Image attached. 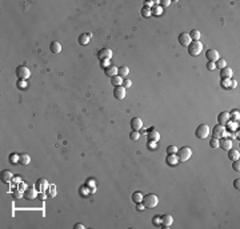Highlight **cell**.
Here are the masks:
<instances>
[{
    "label": "cell",
    "mask_w": 240,
    "mask_h": 229,
    "mask_svg": "<svg viewBox=\"0 0 240 229\" xmlns=\"http://www.w3.org/2000/svg\"><path fill=\"white\" fill-rule=\"evenodd\" d=\"M159 203V197L153 193H148L143 197V204L145 205V208H155Z\"/></svg>",
    "instance_id": "obj_1"
},
{
    "label": "cell",
    "mask_w": 240,
    "mask_h": 229,
    "mask_svg": "<svg viewBox=\"0 0 240 229\" xmlns=\"http://www.w3.org/2000/svg\"><path fill=\"white\" fill-rule=\"evenodd\" d=\"M201 51H203V44L200 43L199 40L196 41H191L188 45V52L191 56H197V55L201 53Z\"/></svg>",
    "instance_id": "obj_2"
},
{
    "label": "cell",
    "mask_w": 240,
    "mask_h": 229,
    "mask_svg": "<svg viewBox=\"0 0 240 229\" xmlns=\"http://www.w3.org/2000/svg\"><path fill=\"white\" fill-rule=\"evenodd\" d=\"M209 132H211V129H209V127L207 124H200L195 131V136L197 139H207L209 136Z\"/></svg>",
    "instance_id": "obj_3"
},
{
    "label": "cell",
    "mask_w": 240,
    "mask_h": 229,
    "mask_svg": "<svg viewBox=\"0 0 240 229\" xmlns=\"http://www.w3.org/2000/svg\"><path fill=\"white\" fill-rule=\"evenodd\" d=\"M16 76H18L20 80H27L29 76H31V71H29V68L26 67V65H19V67L16 68Z\"/></svg>",
    "instance_id": "obj_4"
},
{
    "label": "cell",
    "mask_w": 240,
    "mask_h": 229,
    "mask_svg": "<svg viewBox=\"0 0 240 229\" xmlns=\"http://www.w3.org/2000/svg\"><path fill=\"white\" fill-rule=\"evenodd\" d=\"M192 156V151L191 148L188 147H183L180 149H178V157H179V161H187L189 160V157Z\"/></svg>",
    "instance_id": "obj_5"
},
{
    "label": "cell",
    "mask_w": 240,
    "mask_h": 229,
    "mask_svg": "<svg viewBox=\"0 0 240 229\" xmlns=\"http://www.w3.org/2000/svg\"><path fill=\"white\" fill-rule=\"evenodd\" d=\"M225 133H227V129H225L224 125H215L214 129H212V135H214V137H216V139H222V137L225 136Z\"/></svg>",
    "instance_id": "obj_6"
},
{
    "label": "cell",
    "mask_w": 240,
    "mask_h": 229,
    "mask_svg": "<svg viewBox=\"0 0 240 229\" xmlns=\"http://www.w3.org/2000/svg\"><path fill=\"white\" fill-rule=\"evenodd\" d=\"M24 197L27 200H35L37 197V189L35 187H27L24 191Z\"/></svg>",
    "instance_id": "obj_7"
},
{
    "label": "cell",
    "mask_w": 240,
    "mask_h": 229,
    "mask_svg": "<svg viewBox=\"0 0 240 229\" xmlns=\"http://www.w3.org/2000/svg\"><path fill=\"white\" fill-rule=\"evenodd\" d=\"M206 57L208 59V61H217V60L220 59V55H219V51H216V49H208V51L206 52Z\"/></svg>",
    "instance_id": "obj_8"
},
{
    "label": "cell",
    "mask_w": 240,
    "mask_h": 229,
    "mask_svg": "<svg viewBox=\"0 0 240 229\" xmlns=\"http://www.w3.org/2000/svg\"><path fill=\"white\" fill-rule=\"evenodd\" d=\"M98 57L99 59L103 61V60H111V57H112V51L109 48H103V49H100L99 51V53H98Z\"/></svg>",
    "instance_id": "obj_9"
},
{
    "label": "cell",
    "mask_w": 240,
    "mask_h": 229,
    "mask_svg": "<svg viewBox=\"0 0 240 229\" xmlns=\"http://www.w3.org/2000/svg\"><path fill=\"white\" fill-rule=\"evenodd\" d=\"M191 41L192 40H191V37H189V34H187V32H181V34L179 35V43H180V45L188 47Z\"/></svg>",
    "instance_id": "obj_10"
},
{
    "label": "cell",
    "mask_w": 240,
    "mask_h": 229,
    "mask_svg": "<svg viewBox=\"0 0 240 229\" xmlns=\"http://www.w3.org/2000/svg\"><path fill=\"white\" fill-rule=\"evenodd\" d=\"M114 96L117 99V100H123L126 97V88L123 85H119V87H115L114 89Z\"/></svg>",
    "instance_id": "obj_11"
},
{
    "label": "cell",
    "mask_w": 240,
    "mask_h": 229,
    "mask_svg": "<svg viewBox=\"0 0 240 229\" xmlns=\"http://www.w3.org/2000/svg\"><path fill=\"white\" fill-rule=\"evenodd\" d=\"M217 121H219L220 125H227V123L230 121V112H227V111L220 112L217 115Z\"/></svg>",
    "instance_id": "obj_12"
},
{
    "label": "cell",
    "mask_w": 240,
    "mask_h": 229,
    "mask_svg": "<svg viewBox=\"0 0 240 229\" xmlns=\"http://www.w3.org/2000/svg\"><path fill=\"white\" fill-rule=\"evenodd\" d=\"M219 148H223L224 151H228L232 148V140L227 139V137H222L219 141Z\"/></svg>",
    "instance_id": "obj_13"
},
{
    "label": "cell",
    "mask_w": 240,
    "mask_h": 229,
    "mask_svg": "<svg viewBox=\"0 0 240 229\" xmlns=\"http://www.w3.org/2000/svg\"><path fill=\"white\" fill-rule=\"evenodd\" d=\"M131 128L132 131H140L143 128V120L140 117L131 119Z\"/></svg>",
    "instance_id": "obj_14"
},
{
    "label": "cell",
    "mask_w": 240,
    "mask_h": 229,
    "mask_svg": "<svg viewBox=\"0 0 240 229\" xmlns=\"http://www.w3.org/2000/svg\"><path fill=\"white\" fill-rule=\"evenodd\" d=\"M35 188H36L39 192H46V191H47V188H48V183H47L46 179H39V180H37V183H36V187H35Z\"/></svg>",
    "instance_id": "obj_15"
},
{
    "label": "cell",
    "mask_w": 240,
    "mask_h": 229,
    "mask_svg": "<svg viewBox=\"0 0 240 229\" xmlns=\"http://www.w3.org/2000/svg\"><path fill=\"white\" fill-rule=\"evenodd\" d=\"M160 217H161V225H163V227L168 228V227H171V225H172L173 217L171 216V214H163V216H160Z\"/></svg>",
    "instance_id": "obj_16"
},
{
    "label": "cell",
    "mask_w": 240,
    "mask_h": 229,
    "mask_svg": "<svg viewBox=\"0 0 240 229\" xmlns=\"http://www.w3.org/2000/svg\"><path fill=\"white\" fill-rule=\"evenodd\" d=\"M147 136H148V140H152V141H159V139H160V133L153 128H151L148 131Z\"/></svg>",
    "instance_id": "obj_17"
},
{
    "label": "cell",
    "mask_w": 240,
    "mask_h": 229,
    "mask_svg": "<svg viewBox=\"0 0 240 229\" xmlns=\"http://www.w3.org/2000/svg\"><path fill=\"white\" fill-rule=\"evenodd\" d=\"M117 71H119V68H117L116 65H108L107 68H104V72H106V75L109 76V77L117 75Z\"/></svg>",
    "instance_id": "obj_18"
},
{
    "label": "cell",
    "mask_w": 240,
    "mask_h": 229,
    "mask_svg": "<svg viewBox=\"0 0 240 229\" xmlns=\"http://www.w3.org/2000/svg\"><path fill=\"white\" fill-rule=\"evenodd\" d=\"M49 51H51L52 53H60V52H62V44L56 40L52 41L51 45H49Z\"/></svg>",
    "instance_id": "obj_19"
},
{
    "label": "cell",
    "mask_w": 240,
    "mask_h": 229,
    "mask_svg": "<svg viewBox=\"0 0 240 229\" xmlns=\"http://www.w3.org/2000/svg\"><path fill=\"white\" fill-rule=\"evenodd\" d=\"M232 68L231 67H224L222 70V72H220V77L222 79H231L232 77Z\"/></svg>",
    "instance_id": "obj_20"
},
{
    "label": "cell",
    "mask_w": 240,
    "mask_h": 229,
    "mask_svg": "<svg viewBox=\"0 0 240 229\" xmlns=\"http://www.w3.org/2000/svg\"><path fill=\"white\" fill-rule=\"evenodd\" d=\"M178 162H179L178 154H168L167 156V164L170 165V167H175Z\"/></svg>",
    "instance_id": "obj_21"
},
{
    "label": "cell",
    "mask_w": 240,
    "mask_h": 229,
    "mask_svg": "<svg viewBox=\"0 0 240 229\" xmlns=\"http://www.w3.org/2000/svg\"><path fill=\"white\" fill-rule=\"evenodd\" d=\"M239 157H240V152H239V149H233V148L228 149V159H230V160L235 161V160H239Z\"/></svg>",
    "instance_id": "obj_22"
},
{
    "label": "cell",
    "mask_w": 240,
    "mask_h": 229,
    "mask_svg": "<svg viewBox=\"0 0 240 229\" xmlns=\"http://www.w3.org/2000/svg\"><path fill=\"white\" fill-rule=\"evenodd\" d=\"M12 179H13V175L10 172V170L5 169V170H3L1 172V180L4 181V183H10Z\"/></svg>",
    "instance_id": "obj_23"
},
{
    "label": "cell",
    "mask_w": 240,
    "mask_h": 229,
    "mask_svg": "<svg viewBox=\"0 0 240 229\" xmlns=\"http://www.w3.org/2000/svg\"><path fill=\"white\" fill-rule=\"evenodd\" d=\"M143 197H144V195H143L142 192H139V191H136V192L132 193V201H134L135 204L142 203V201H143Z\"/></svg>",
    "instance_id": "obj_24"
},
{
    "label": "cell",
    "mask_w": 240,
    "mask_h": 229,
    "mask_svg": "<svg viewBox=\"0 0 240 229\" xmlns=\"http://www.w3.org/2000/svg\"><path fill=\"white\" fill-rule=\"evenodd\" d=\"M111 84L115 85V87H119V85H123V77L119 75H115L111 77Z\"/></svg>",
    "instance_id": "obj_25"
},
{
    "label": "cell",
    "mask_w": 240,
    "mask_h": 229,
    "mask_svg": "<svg viewBox=\"0 0 240 229\" xmlns=\"http://www.w3.org/2000/svg\"><path fill=\"white\" fill-rule=\"evenodd\" d=\"M90 39H91L90 34H81L79 36V43L81 44V45H87V44L90 43Z\"/></svg>",
    "instance_id": "obj_26"
},
{
    "label": "cell",
    "mask_w": 240,
    "mask_h": 229,
    "mask_svg": "<svg viewBox=\"0 0 240 229\" xmlns=\"http://www.w3.org/2000/svg\"><path fill=\"white\" fill-rule=\"evenodd\" d=\"M20 164H23V165H28L29 162H31V157H29V154L28 153H21L20 154Z\"/></svg>",
    "instance_id": "obj_27"
},
{
    "label": "cell",
    "mask_w": 240,
    "mask_h": 229,
    "mask_svg": "<svg viewBox=\"0 0 240 229\" xmlns=\"http://www.w3.org/2000/svg\"><path fill=\"white\" fill-rule=\"evenodd\" d=\"M128 73H129V68L127 67V65H121V67L119 68V71H117V75L121 76V77L128 76Z\"/></svg>",
    "instance_id": "obj_28"
},
{
    "label": "cell",
    "mask_w": 240,
    "mask_h": 229,
    "mask_svg": "<svg viewBox=\"0 0 240 229\" xmlns=\"http://www.w3.org/2000/svg\"><path fill=\"white\" fill-rule=\"evenodd\" d=\"M200 31L199 29H192L191 32H189V37H191V40L192 41H196V40H199L200 39Z\"/></svg>",
    "instance_id": "obj_29"
},
{
    "label": "cell",
    "mask_w": 240,
    "mask_h": 229,
    "mask_svg": "<svg viewBox=\"0 0 240 229\" xmlns=\"http://www.w3.org/2000/svg\"><path fill=\"white\" fill-rule=\"evenodd\" d=\"M230 119H232L233 123H238L239 119H240V112H239V109H233L232 112H230Z\"/></svg>",
    "instance_id": "obj_30"
},
{
    "label": "cell",
    "mask_w": 240,
    "mask_h": 229,
    "mask_svg": "<svg viewBox=\"0 0 240 229\" xmlns=\"http://www.w3.org/2000/svg\"><path fill=\"white\" fill-rule=\"evenodd\" d=\"M20 161V154L19 153H11L10 154V162L11 164H16Z\"/></svg>",
    "instance_id": "obj_31"
},
{
    "label": "cell",
    "mask_w": 240,
    "mask_h": 229,
    "mask_svg": "<svg viewBox=\"0 0 240 229\" xmlns=\"http://www.w3.org/2000/svg\"><path fill=\"white\" fill-rule=\"evenodd\" d=\"M215 65H216V68H219V70H223L224 67H227V61L223 59H219L217 61H215Z\"/></svg>",
    "instance_id": "obj_32"
},
{
    "label": "cell",
    "mask_w": 240,
    "mask_h": 229,
    "mask_svg": "<svg viewBox=\"0 0 240 229\" xmlns=\"http://www.w3.org/2000/svg\"><path fill=\"white\" fill-rule=\"evenodd\" d=\"M151 15H152V12H151V8H148V7H143L142 8V16H143V18H150Z\"/></svg>",
    "instance_id": "obj_33"
},
{
    "label": "cell",
    "mask_w": 240,
    "mask_h": 229,
    "mask_svg": "<svg viewBox=\"0 0 240 229\" xmlns=\"http://www.w3.org/2000/svg\"><path fill=\"white\" fill-rule=\"evenodd\" d=\"M13 197L16 198V200H20V198H23L24 197V193L20 191V189H13Z\"/></svg>",
    "instance_id": "obj_34"
},
{
    "label": "cell",
    "mask_w": 240,
    "mask_h": 229,
    "mask_svg": "<svg viewBox=\"0 0 240 229\" xmlns=\"http://www.w3.org/2000/svg\"><path fill=\"white\" fill-rule=\"evenodd\" d=\"M167 153L168 154H176L178 153V147H176V145H168L167 147Z\"/></svg>",
    "instance_id": "obj_35"
},
{
    "label": "cell",
    "mask_w": 240,
    "mask_h": 229,
    "mask_svg": "<svg viewBox=\"0 0 240 229\" xmlns=\"http://www.w3.org/2000/svg\"><path fill=\"white\" fill-rule=\"evenodd\" d=\"M129 139L134 140V141L139 140V139H140V133H139V131H132L131 133H129Z\"/></svg>",
    "instance_id": "obj_36"
},
{
    "label": "cell",
    "mask_w": 240,
    "mask_h": 229,
    "mask_svg": "<svg viewBox=\"0 0 240 229\" xmlns=\"http://www.w3.org/2000/svg\"><path fill=\"white\" fill-rule=\"evenodd\" d=\"M209 147L211 148H219V139H216V137H214V139L209 140Z\"/></svg>",
    "instance_id": "obj_37"
},
{
    "label": "cell",
    "mask_w": 240,
    "mask_h": 229,
    "mask_svg": "<svg viewBox=\"0 0 240 229\" xmlns=\"http://www.w3.org/2000/svg\"><path fill=\"white\" fill-rule=\"evenodd\" d=\"M48 196H49V197H55V196H56V188H55L54 185H49V188H48Z\"/></svg>",
    "instance_id": "obj_38"
},
{
    "label": "cell",
    "mask_w": 240,
    "mask_h": 229,
    "mask_svg": "<svg viewBox=\"0 0 240 229\" xmlns=\"http://www.w3.org/2000/svg\"><path fill=\"white\" fill-rule=\"evenodd\" d=\"M222 87L230 88L231 87V79H222Z\"/></svg>",
    "instance_id": "obj_39"
},
{
    "label": "cell",
    "mask_w": 240,
    "mask_h": 229,
    "mask_svg": "<svg viewBox=\"0 0 240 229\" xmlns=\"http://www.w3.org/2000/svg\"><path fill=\"white\" fill-rule=\"evenodd\" d=\"M161 10H163L161 7L156 5V7H152V8H151V12H152L153 15H160V13H161Z\"/></svg>",
    "instance_id": "obj_40"
},
{
    "label": "cell",
    "mask_w": 240,
    "mask_h": 229,
    "mask_svg": "<svg viewBox=\"0 0 240 229\" xmlns=\"http://www.w3.org/2000/svg\"><path fill=\"white\" fill-rule=\"evenodd\" d=\"M148 149H156L158 145H156V141H152V140H148V144H147Z\"/></svg>",
    "instance_id": "obj_41"
},
{
    "label": "cell",
    "mask_w": 240,
    "mask_h": 229,
    "mask_svg": "<svg viewBox=\"0 0 240 229\" xmlns=\"http://www.w3.org/2000/svg\"><path fill=\"white\" fill-rule=\"evenodd\" d=\"M232 168H233V170H236V172H239V170H240V161H239V160H235V161H233Z\"/></svg>",
    "instance_id": "obj_42"
},
{
    "label": "cell",
    "mask_w": 240,
    "mask_h": 229,
    "mask_svg": "<svg viewBox=\"0 0 240 229\" xmlns=\"http://www.w3.org/2000/svg\"><path fill=\"white\" fill-rule=\"evenodd\" d=\"M144 209H145V205L143 204V201H142V203H137L136 204V211L142 212V211H144Z\"/></svg>",
    "instance_id": "obj_43"
},
{
    "label": "cell",
    "mask_w": 240,
    "mask_h": 229,
    "mask_svg": "<svg viewBox=\"0 0 240 229\" xmlns=\"http://www.w3.org/2000/svg\"><path fill=\"white\" fill-rule=\"evenodd\" d=\"M19 88H21V89H23V88H27V85H28V84H27V81H26V80H19Z\"/></svg>",
    "instance_id": "obj_44"
},
{
    "label": "cell",
    "mask_w": 240,
    "mask_h": 229,
    "mask_svg": "<svg viewBox=\"0 0 240 229\" xmlns=\"http://www.w3.org/2000/svg\"><path fill=\"white\" fill-rule=\"evenodd\" d=\"M132 85V81L131 80H123V87L124 88H129Z\"/></svg>",
    "instance_id": "obj_45"
},
{
    "label": "cell",
    "mask_w": 240,
    "mask_h": 229,
    "mask_svg": "<svg viewBox=\"0 0 240 229\" xmlns=\"http://www.w3.org/2000/svg\"><path fill=\"white\" fill-rule=\"evenodd\" d=\"M207 68H208L209 71H214L215 68H216V65H215V63H212V61H208V64H207Z\"/></svg>",
    "instance_id": "obj_46"
},
{
    "label": "cell",
    "mask_w": 240,
    "mask_h": 229,
    "mask_svg": "<svg viewBox=\"0 0 240 229\" xmlns=\"http://www.w3.org/2000/svg\"><path fill=\"white\" fill-rule=\"evenodd\" d=\"M160 4H161L163 7H168V5L171 4V0H161V1H160Z\"/></svg>",
    "instance_id": "obj_47"
},
{
    "label": "cell",
    "mask_w": 240,
    "mask_h": 229,
    "mask_svg": "<svg viewBox=\"0 0 240 229\" xmlns=\"http://www.w3.org/2000/svg\"><path fill=\"white\" fill-rule=\"evenodd\" d=\"M233 187H235L236 189H239V188H240V180H239V179H236V180L233 181Z\"/></svg>",
    "instance_id": "obj_48"
},
{
    "label": "cell",
    "mask_w": 240,
    "mask_h": 229,
    "mask_svg": "<svg viewBox=\"0 0 240 229\" xmlns=\"http://www.w3.org/2000/svg\"><path fill=\"white\" fill-rule=\"evenodd\" d=\"M153 221H155V224H161V217H160V216H156L155 219H153Z\"/></svg>",
    "instance_id": "obj_49"
},
{
    "label": "cell",
    "mask_w": 240,
    "mask_h": 229,
    "mask_svg": "<svg viewBox=\"0 0 240 229\" xmlns=\"http://www.w3.org/2000/svg\"><path fill=\"white\" fill-rule=\"evenodd\" d=\"M153 4H155V3H153V1H151V0H148V1H145V7H148V8L153 7Z\"/></svg>",
    "instance_id": "obj_50"
},
{
    "label": "cell",
    "mask_w": 240,
    "mask_h": 229,
    "mask_svg": "<svg viewBox=\"0 0 240 229\" xmlns=\"http://www.w3.org/2000/svg\"><path fill=\"white\" fill-rule=\"evenodd\" d=\"M236 85H238V81H236V80H231V87L230 88H236Z\"/></svg>",
    "instance_id": "obj_51"
},
{
    "label": "cell",
    "mask_w": 240,
    "mask_h": 229,
    "mask_svg": "<svg viewBox=\"0 0 240 229\" xmlns=\"http://www.w3.org/2000/svg\"><path fill=\"white\" fill-rule=\"evenodd\" d=\"M87 185H90V187H92V188H93V187H95V180H88L87 181Z\"/></svg>",
    "instance_id": "obj_52"
},
{
    "label": "cell",
    "mask_w": 240,
    "mask_h": 229,
    "mask_svg": "<svg viewBox=\"0 0 240 229\" xmlns=\"http://www.w3.org/2000/svg\"><path fill=\"white\" fill-rule=\"evenodd\" d=\"M75 229H84V225L83 224H75V227H73Z\"/></svg>",
    "instance_id": "obj_53"
},
{
    "label": "cell",
    "mask_w": 240,
    "mask_h": 229,
    "mask_svg": "<svg viewBox=\"0 0 240 229\" xmlns=\"http://www.w3.org/2000/svg\"><path fill=\"white\" fill-rule=\"evenodd\" d=\"M15 181H16V183H18V181H20V177H19V176H16V177H15Z\"/></svg>",
    "instance_id": "obj_54"
}]
</instances>
